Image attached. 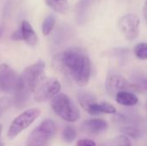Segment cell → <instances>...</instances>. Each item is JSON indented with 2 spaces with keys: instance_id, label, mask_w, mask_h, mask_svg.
<instances>
[{
  "instance_id": "8992f818",
  "label": "cell",
  "mask_w": 147,
  "mask_h": 146,
  "mask_svg": "<svg viewBox=\"0 0 147 146\" xmlns=\"http://www.w3.org/2000/svg\"><path fill=\"white\" fill-rule=\"evenodd\" d=\"M105 88L108 94L111 96H115L121 91H132V90H140L141 89L136 83H130L127 78L122 77L121 75L111 72L108 75Z\"/></svg>"
},
{
  "instance_id": "d6986e66",
  "label": "cell",
  "mask_w": 147,
  "mask_h": 146,
  "mask_svg": "<svg viewBox=\"0 0 147 146\" xmlns=\"http://www.w3.org/2000/svg\"><path fill=\"white\" fill-rule=\"evenodd\" d=\"M134 52L135 56L140 60L147 59V42L138 43L134 49Z\"/></svg>"
},
{
  "instance_id": "5bb4252c",
  "label": "cell",
  "mask_w": 147,
  "mask_h": 146,
  "mask_svg": "<svg viewBox=\"0 0 147 146\" xmlns=\"http://www.w3.org/2000/svg\"><path fill=\"white\" fill-rule=\"evenodd\" d=\"M45 2L49 8L59 14H65L69 9L68 0H45Z\"/></svg>"
},
{
  "instance_id": "277c9868",
  "label": "cell",
  "mask_w": 147,
  "mask_h": 146,
  "mask_svg": "<svg viewBox=\"0 0 147 146\" xmlns=\"http://www.w3.org/2000/svg\"><path fill=\"white\" fill-rule=\"evenodd\" d=\"M57 132V126L51 119L44 120L29 134L27 146H46Z\"/></svg>"
},
{
  "instance_id": "8fae6325",
  "label": "cell",
  "mask_w": 147,
  "mask_h": 146,
  "mask_svg": "<svg viewBox=\"0 0 147 146\" xmlns=\"http://www.w3.org/2000/svg\"><path fill=\"white\" fill-rule=\"evenodd\" d=\"M84 110L91 115H97L101 114H114L116 113L115 107L107 102H94L90 103Z\"/></svg>"
},
{
  "instance_id": "cb8c5ba5",
  "label": "cell",
  "mask_w": 147,
  "mask_h": 146,
  "mask_svg": "<svg viewBox=\"0 0 147 146\" xmlns=\"http://www.w3.org/2000/svg\"><path fill=\"white\" fill-rule=\"evenodd\" d=\"M77 146H96L95 141L90 139H82L77 142Z\"/></svg>"
},
{
  "instance_id": "6da1fadb",
  "label": "cell",
  "mask_w": 147,
  "mask_h": 146,
  "mask_svg": "<svg viewBox=\"0 0 147 146\" xmlns=\"http://www.w3.org/2000/svg\"><path fill=\"white\" fill-rule=\"evenodd\" d=\"M54 64L78 85H86L90 78V60L81 48H70L54 57Z\"/></svg>"
},
{
  "instance_id": "7402d4cb",
  "label": "cell",
  "mask_w": 147,
  "mask_h": 146,
  "mask_svg": "<svg viewBox=\"0 0 147 146\" xmlns=\"http://www.w3.org/2000/svg\"><path fill=\"white\" fill-rule=\"evenodd\" d=\"M134 83H136L141 89L147 92V77L142 75H138L134 77Z\"/></svg>"
},
{
  "instance_id": "7c38bea8",
  "label": "cell",
  "mask_w": 147,
  "mask_h": 146,
  "mask_svg": "<svg viewBox=\"0 0 147 146\" xmlns=\"http://www.w3.org/2000/svg\"><path fill=\"white\" fill-rule=\"evenodd\" d=\"M19 30L21 33L22 40H24L30 46H34L37 45L38 36H37L35 31L34 30L33 27L28 21H26V20L22 21Z\"/></svg>"
},
{
  "instance_id": "9a60e30c",
  "label": "cell",
  "mask_w": 147,
  "mask_h": 146,
  "mask_svg": "<svg viewBox=\"0 0 147 146\" xmlns=\"http://www.w3.org/2000/svg\"><path fill=\"white\" fill-rule=\"evenodd\" d=\"M91 0H79L77 6V22L78 23H83L85 20L88 9L90 8Z\"/></svg>"
},
{
  "instance_id": "d4e9b609",
  "label": "cell",
  "mask_w": 147,
  "mask_h": 146,
  "mask_svg": "<svg viewBox=\"0 0 147 146\" xmlns=\"http://www.w3.org/2000/svg\"><path fill=\"white\" fill-rule=\"evenodd\" d=\"M143 15H144V18H145V21H146V23L147 25V3H146L145 5H144V8H143Z\"/></svg>"
},
{
  "instance_id": "44dd1931",
  "label": "cell",
  "mask_w": 147,
  "mask_h": 146,
  "mask_svg": "<svg viewBox=\"0 0 147 146\" xmlns=\"http://www.w3.org/2000/svg\"><path fill=\"white\" fill-rule=\"evenodd\" d=\"M121 130V132H122V133L124 135H126L127 137L128 136V137H130L132 139H134L140 138V131L135 126H127L122 127Z\"/></svg>"
},
{
  "instance_id": "9c48e42d",
  "label": "cell",
  "mask_w": 147,
  "mask_h": 146,
  "mask_svg": "<svg viewBox=\"0 0 147 146\" xmlns=\"http://www.w3.org/2000/svg\"><path fill=\"white\" fill-rule=\"evenodd\" d=\"M60 90V83L56 78H47L41 82V83H39L34 91V99L36 102H44L49 99H53L55 96L59 94Z\"/></svg>"
},
{
  "instance_id": "52a82bcc",
  "label": "cell",
  "mask_w": 147,
  "mask_h": 146,
  "mask_svg": "<svg viewBox=\"0 0 147 146\" xmlns=\"http://www.w3.org/2000/svg\"><path fill=\"white\" fill-rule=\"evenodd\" d=\"M20 86V76L8 65H0V91L16 94Z\"/></svg>"
},
{
  "instance_id": "603a6c76",
  "label": "cell",
  "mask_w": 147,
  "mask_h": 146,
  "mask_svg": "<svg viewBox=\"0 0 147 146\" xmlns=\"http://www.w3.org/2000/svg\"><path fill=\"white\" fill-rule=\"evenodd\" d=\"M12 102L9 98L7 97H3L0 98V116L3 112H5L11 105Z\"/></svg>"
},
{
  "instance_id": "ffe728a7",
  "label": "cell",
  "mask_w": 147,
  "mask_h": 146,
  "mask_svg": "<svg viewBox=\"0 0 147 146\" xmlns=\"http://www.w3.org/2000/svg\"><path fill=\"white\" fill-rule=\"evenodd\" d=\"M62 138L66 143L73 142L75 140V139L77 138L76 129L71 126H65L63 130V133H62Z\"/></svg>"
},
{
  "instance_id": "5b68a950",
  "label": "cell",
  "mask_w": 147,
  "mask_h": 146,
  "mask_svg": "<svg viewBox=\"0 0 147 146\" xmlns=\"http://www.w3.org/2000/svg\"><path fill=\"white\" fill-rule=\"evenodd\" d=\"M40 114V110L38 108H29L20 114L17 117L14 119L9 127L7 133L8 139H14L15 138H16L22 131L30 126V125H32L35 121Z\"/></svg>"
},
{
  "instance_id": "4fadbf2b",
  "label": "cell",
  "mask_w": 147,
  "mask_h": 146,
  "mask_svg": "<svg viewBox=\"0 0 147 146\" xmlns=\"http://www.w3.org/2000/svg\"><path fill=\"white\" fill-rule=\"evenodd\" d=\"M115 101L118 104L125 107H133L135 106L139 99L135 94L130 91H121L115 96Z\"/></svg>"
},
{
  "instance_id": "ba28073f",
  "label": "cell",
  "mask_w": 147,
  "mask_h": 146,
  "mask_svg": "<svg viewBox=\"0 0 147 146\" xmlns=\"http://www.w3.org/2000/svg\"><path fill=\"white\" fill-rule=\"evenodd\" d=\"M118 26L121 34L129 41L136 40L140 35V20L136 14L128 13L122 15L118 22Z\"/></svg>"
},
{
  "instance_id": "30bf717a",
  "label": "cell",
  "mask_w": 147,
  "mask_h": 146,
  "mask_svg": "<svg viewBox=\"0 0 147 146\" xmlns=\"http://www.w3.org/2000/svg\"><path fill=\"white\" fill-rule=\"evenodd\" d=\"M108 122L103 119H90L87 120L83 122L82 124V129L92 135H98L100 133H102L108 129Z\"/></svg>"
},
{
  "instance_id": "e0dca14e",
  "label": "cell",
  "mask_w": 147,
  "mask_h": 146,
  "mask_svg": "<svg viewBox=\"0 0 147 146\" xmlns=\"http://www.w3.org/2000/svg\"><path fill=\"white\" fill-rule=\"evenodd\" d=\"M56 22V18L53 15H48L42 22V34L44 35H48L53 31Z\"/></svg>"
},
{
  "instance_id": "484cf974",
  "label": "cell",
  "mask_w": 147,
  "mask_h": 146,
  "mask_svg": "<svg viewBox=\"0 0 147 146\" xmlns=\"http://www.w3.org/2000/svg\"><path fill=\"white\" fill-rule=\"evenodd\" d=\"M2 132H3V126H2V125L0 124V136H1V133H2Z\"/></svg>"
},
{
  "instance_id": "3957f363",
  "label": "cell",
  "mask_w": 147,
  "mask_h": 146,
  "mask_svg": "<svg viewBox=\"0 0 147 146\" xmlns=\"http://www.w3.org/2000/svg\"><path fill=\"white\" fill-rule=\"evenodd\" d=\"M51 107L59 117L67 122H76L80 118L78 108L71 98L64 93H59L52 99Z\"/></svg>"
},
{
  "instance_id": "7a4b0ae2",
  "label": "cell",
  "mask_w": 147,
  "mask_h": 146,
  "mask_svg": "<svg viewBox=\"0 0 147 146\" xmlns=\"http://www.w3.org/2000/svg\"><path fill=\"white\" fill-rule=\"evenodd\" d=\"M44 70L45 62L42 60H39L28 66L20 75V86L16 93L22 92L30 96L32 92L35 91L40 83L44 75Z\"/></svg>"
},
{
  "instance_id": "ac0fdd59",
  "label": "cell",
  "mask_w": 147,
  "mask_h": 146,
  "mask_svg": "<svg viewBox=\"0 0 147 146\" xmlns=\"http://www.w3.org/2000/svg\"><path fill=\"white\" fill-rule=\"evenodd\" d=\"M78 102L81 105V107L85 109L90 103L94 102H96V98L89 92H84V91H82V92H79L78 95Z\"/></svg>"
},
{
  "instance_id": "4316f807",
  "label": "cell",
  "mask_w": 147,
  "mask_h": 146,
  "mask_svg": "<svg viewBox=\"0 0 147 146\" xmlns=\"http://www.w3.org/2000/svg\"><path fill=\"white\" fill-rule=\"evenodd\" d=\"M146 3H147V0H146Z\"/></svg>"
},
{
  "instance_id": "2e32d148",
  "label": "cell",
  "mask_w": 147,
  "mask_h": 146,
  "mask_svg": "<svg viewBox=\"0 0 147 146\" xmlns=\"http://www.w3.org/2000/svg\"><path fill=\"white\" fill-rule=\"evenodd\" d=\"M101 146H132V144L128 137L121 134L105 141Z\"/></svg>"
}]
</instances>
